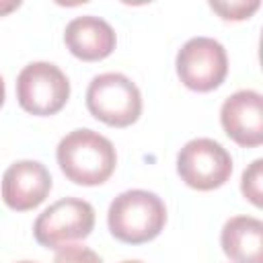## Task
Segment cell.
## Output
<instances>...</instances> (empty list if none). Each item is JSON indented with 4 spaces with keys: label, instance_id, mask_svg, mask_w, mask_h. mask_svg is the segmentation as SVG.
I'll return each mask as SVG.
<instances>
[{
    "label": "cell",
    "instance_id": "12",
    "mask_svg": "<svg viewBox=\"0 0 263 263\" xmlns=\"http://www.w3.org/2000/svg\"><path fill=\"white\" fill-rule=\"evenodd\" d=\"M263 160L257 158L245 173H242V181H240V191L242 195L253 203V205H261V179H263Z\"/></svg>",
    "mask_w": 263,
    "mask_h": 263
},
{
    "label": "cell",
    "instance_id": "8",
    "mask_svg": "<svg viewBox=\"0 0 263 263\" xmlns=\"http://www.w3.org/2000/svg\"><path fill=\"white\" fill-rule=\"evenodd\" d=\"M51 189L49 171L37 160H18L2 175V199L14 212H27L45 201Z\"/></svg>",
    "mask_w": 263,
    "mask_h": 263
},
{
    "label": "cell",
    "instance_id": "1",
    "mask_svg": "<svg viewBox=\"0 0 263 263\" xmlns=\"http://www.w3.org/2000/svg\"><path fill=\"white\" fill-rule=\"evenodd\" d=\"M55 158L68 181L86 187L105 183L117 164L111 140L86 127L64 136L58 144Z\"/></svg>",
    "mask_w": 263,
    "mask_h": 263
},
{
    "label": "cell",
    "instance_id": "5",
    "mask_svg": "<svg viewBox=\"0 0 263 263\" xmlns=\"http://www.w3.org/2000/svg\"><path fill=\"white\" fill-rule=\"evenodd\" d=\"M68 97L70 82L55 64L33 62L25 66L16 78L18 105L31 115H55L68 103Z\"/></svg>",
    "mask_w": 263,
    "mask_h": 263
},
{
    "label": "cell",
    "instance_id": "14",
    "mask_svg": "<svg viewBox=\"0 0 263 263\" xmlns=\"http://www.w3.org/2000/svg\"><path fill=\"white\" fill-rule=\"evenodd\" d=\"M210 6L220 12V16L224 21H242V18H249L257 8H259V2H230V4H220V2H210Z\"/></svg>",
    "mask_w": 263,
    "mask_h": 263
},
{
    "label": "cell",
    "instance_id": "13",
    "mask_svg": "<svg viewBox=\"0 0 263 263\" xmlns=\"http://www.w3.org/2000/svg\"><path fill=\"white\" fill-rule=\"evenodd\" d=\"M53 263H103V259L88 247L68 245V247L58 249Z\"/></svg>",
    "mask_w": 263,
    "mask_h": 263
},
{
    "label": "cell",
    "instance_id": "9",
    "mask_svg": "<svg viewBox=\"0 0 263 263\" xmlns=\"http://www.w3.org/2000/svg\"><path fill=\"white\" fill-rule=\"evenodd\" d=\"M220 121L228 138L238 146L255 148L263 142V99L257 90H236L220 109Z\"/></svg>",
    "mask_w": 263,
    "mask_h": 263
},
{
    "label": "cell",
    "instance_id": "17",
    "mask_svg": "<svg viewBox=\"0 0 263 263\" xmlns=\"http://www.w3.org/2000/svg\"><path fill=\"white\" fill-rule=\"evenodd\" d=\"M121 263H142V261H121Z\"/></svg>",
    "mask_w": 263,
    "mask_h": 263
},
{
    "label": "cell",
    "instance_id": "16",
    "mask_svg": "<svg viewBox=\"0 0 263 263\" xmlns=\"http://www.w3.org/2000/svg\"><path fill=\"white\" fill-rule=\"evenodd\" d=\"M2 103H4V80L0 76V107H2Z\"/></svg>",
    "mask_w": 263,
    "mask_h": 263
},
{
    "label": "cell",
    "instance_id": "3",
    "mask_svg": "<svg viewBox=\"0 0 263 263\" xmlns=\"http://www.w3.org/2000/svg\"><path fill=\"white\" fill-rule=\"evenodd\" d=\"M86 107L99 121L111 127H127L142 113V95L125 74L105 72L90 80Z\"/></svg>",
    "mask_w": 263,
    "mask_h": 263
},
{
    "label": "cell",
    "instance_id": "10",
    "mask_svg": "<svg viewBox=\"0 0 263 263\" xmlns=\"http://www.w3.org/2000/svg\"><path fill=\"white\" fill-rule=\"evenodd\" d=\"M66 47L72 55L84 62H99L115 49V31L113 27L95 14L76 16L66 25L64 31Z\"/></svg>",
    "mask_w": 263,
    "mask_h": 263
},
{
    "label": "cell",
    "instance_id": "2",
    "mask_svg": "<svg viewBox=\"0 0 263 263\" xmlns=\"http://www.w3.org/2000/svg\"><path fill=\"white\" fill-rule=\"evenodd\" d=\"M166 222L164 201L144 189H129L119 193L107 212L111 234L125 245H142L160 234Z\"/></svg>",
    "mask_w": 263,
    "mask_h": 263
},
{
    "label": "cell",
    "instance_id": "11",
    "mask_svg": "<svg viewBox=\"0 0 263 263\" xmlns=\"http://www.w3.org/2000/svg\"><path fill=\"white\" fill-rule=\"evenodd\" d=\"M222 251L232 263H263V222L234 216L222 228Z\"/></svg>",
    "mask_w": 263,
    "mask_h": 263
},
{
    "label": "cell",
    "instance_id": "6",
    "mask_svg": "<svg viewBox=\"0 0 263 263\" xmlns=\"http://www.w3.org/2000/svg\"><path fill=\"white\" fill-rule=\"evenodd\" d=\"M177 173L185 185L197 191H212L230 179L232 158L216 140L195 138L181 148L177 156Z\"/></svg>",
    "mask_w": 263,
    "mask_h": 263
},
{
    "label": "cell",
    "instance_id": "4",
    "mask_svg": "<svg viewBox=\"0 0 263 263\" xmlns=\"http://www.w3.org/2000/svg\"><path fill=\"white\" fill-rule=\"evenodd\" d=\"M95 228V208L76 197H64L41 212L33 224L35 240L47 249H62L86 238Z\"/></svg>",
    "mask_w": 263,
    "mask_h": 263
},
{
    "label": "cell",
    "instance_id": "18",
    "mask_svg": "<svg viewBox=\"0 0 263 263\" xmlns=\"http://www.w3.org/2000/svg\"><path fill=\"white\" fill-rule=\"evenodd\" d=\"M18 263H33V261H18Z\"/></svg>",
    "mask_w": 263,
    "mask_h": 263
},
{
    "label": "cell",
    "instance_id": "7",
    "mask_svg": "<svg viewBox=\"0 0 263 263\" xmlns=\"http://www.w3.org/2000/svg\"><path fill=\"white\" fill-rule=\"evenodd\" d=\"M177 74L181 82L197 92L218 88L228 74V58L222 43L212 37H193L177 53Z\"/></svg>",
    "mask_w": 263,
    "mask_h": 263
},
{
    "label": "cell",
    "instance_id": "15",
    "mask_svg": "<svg viewBox=\"0 0 263 263\" xmlns=\"http://www.w3.org/2000/svg\"><path fill=\"white\" fill-rule=\"evenodd\" d=\"M18 6V2H10V4H0V14H4V12H8V10H12V8H16Z\"/></svg>",
    "mask_w": 263,
    "mask_h": 263
}]
</instances>
